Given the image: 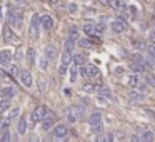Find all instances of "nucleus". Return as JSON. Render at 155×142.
<instances>
[{"label": "nucleus", "mask_w": 155, "mask_h": 142, "mask_svg": "<svg viewBox=\"0 0 155 142\" xmlns=\"http://www.w3.org/2000/svg\"><path fill=\"white\" fill-rule=\"evenodd\" d=\"M8 24L12 27H20L22 25V12H17L14 8L8 10Z\"/></svg>", "instance_id": "nucleus-3"}, {"label": "nucleus", "mask_w": 155, "mask_h": 142, "mask_svg": "<svg viewBox=\"0 0 155 142\" xmlns=\"http://www.w3.org/2000/svg\"><path fill=\"white\" fill-rule=\"evenodd\" d=\"M18 79H20L22 85H23L25 89H32L33 79H32V74H30L29 70H20V74H18Z\"/></svg>", "instance_id": "nucleus-4"}, {"label": "nucleus", "mask_w": 155, "mask_h": 142, "mask_svg": "<svg viewBox=\"0 0 155 142\" xmlns=\"http://www.w3.org/2000/svg\"><path fill=\"white\" fill-rule=\"evenodd\" d=\"M129 99L132 100V102H144V100H145V95L138 94V92H130V94H129Z\"/></svg>", "instance_id": "nucleus-18"}, {"label": "nucleus", "mask_w": 155, "mask_h": 142, "mask_svg": "<svg viewBox=\"0 0 155 142\" xmlns=\"http://www.w3.org/2000/svg\"><path fill=\"white\" fill-rule=\"evenodd\" d=\"M153 131H155V125H153Z\"/></svg>", "instance_id": "nucleus-52"}, {"label": "nucleus", "mask_w": 155, "mask_h": 142, "mask_svg": "<svg viewBox=\"0 0 155 142\" xmlns=\"http://www.w3.org/2000/svg\"><path fill=\"white\" fill-rule=\"evenodd\" d=\"M75 114H77V117H79V120H82L83 119V107L82 106H77L75 107Z\"/></svg>", "instance_id": "nucleus-36"}, {"label": "nucleus", "mask_w": 155, "mask_h": 142, "mask_svg": "<svg viewBox=\"0 0 155 142\" xmlns=\"http://www.w3.org/2000/svg\"><path fill=\"white\" fill-rule=\"evenodd\" d=\"M80 75H88V70H87V67H83V65H80Z\"/></svg>", "instance_id": "nucleus-44"}, {"label": "nucleus", "mask_w": 155, "mask_h": 142, "mask_svg": "<svg viewBox=\"0 0 155 142\" xmlns=\"http://www.w3.org/2000/svg\"><path fill=\"white\" fill-rule=\"evenodd\" d=\"M97 92L100 95H104V97H107V99H112V92H110V89H108V87H105V85H98Z\"/></svg>", "instance_id": "nucleus-19"}, {"label": "nucleus", "mask_w": 155, "mask_h": 142, "mask_svg": "<svg viewBox=\"0 0 155 142\" xmlns=\"http://www.w3.org/2000/svg\"><path fill=\"white\" fill-rule=\"evenodd\" d=\"M132 45H134V49L137 52H140V50H145V44L142 42V40H137V39H134L132 40Z\"/></svg>", "instance_id": "nucleus-26"}, {"label": "nucleus", "mask_w": 155, "mask_h": 142, "mask_svg": "<svg viewBox=\"0 0 155 142\" xmlns=\"http://www.w3.org/2000/svg\"><path fill=\"white\" fill-rule=\"evenodd\" d=\"M45 114H47V107H45V106H39V107H35V109L32 110L30 119H32V122H40V120H43Z\"/></svg>", "instance_id": "nucleus-5"}, {"label": "nucleus", "mask_w": 155, "mask_h": 142, "mask_svg": "<svg viewBox=\"0 0 155 142\" xmlns=\"http://www.w3.org/2000/svg\"><path fill=\"white\" fill-rule=\"evenodd\" d=\"M110 7L115 12H123L127 8V0H110Z\"/></svg>", "instance_id": "nucleus-10"}, {"label": "nucleus", "mask_w": 155, "mask_h": 142, "mask_svg": "<svg viewBox=\"0 0 155 142\" xmlns=\"http://www.w3.org/2000/svg\"><path fill=\"white\" fill-rule=\"evenodd\" d=\"M27 58H29L30 64L35 60V50H33V49H29V50H27Z\"/></svg>", "instance_id": "nucleus-33"}, {"label": "nucleus", "mask_w": 155, "mask_h": 142, "mask_svg": "<svg viewBox=\"0 0 155 142\" xmlns=\"http://www.w3.org/2000/svg\"><path fill=\"white\" fill-rule=\"evenodd\" d=\"M0 97H4V99H14V97H15V89H14V87H4V89H0Z\"/></svg>", "instance_id": "nucleus-12"}, {"label": "nucleus", "mask_w": 155, "mask_h": 142, "mask_svg": "<svg viewBox=\"0 0 155 142\" xmlns=\"http://www.w3.org/2000/svg\"><path fill=\"white\" fill-rule=\"evenodd\" d=\"M127 85L132 89H138V85H140V77H138V74H132V75L127 77Z\"/></svg>", "instance_id": "nucleus-11"}, {"label": "nucleus", "mask_w": 155, "mask_h": 142, "mask_svg": "<svg viewBox=\"0 0 155 142\" xmlns=\"http://www.w3.org/2000/svg\"><path fill=\"white\" fill-rule=\"evenodd\" d=\"M145 82H147V85H150V87H155V75L147 74V75H145Z\"/></svg>", "instance_id": "nucleus-31"}, {"label": "nucleus", "mask_w": 155, "mask_h": 142, "mask_svg": "<svg viewBox=\"0 0 155 142\" xmlns=\"http://www.w3.org/2000/svg\"><path fill=\"white\" fill-rule=\"evenodd\" d=\"M67 67H69V65H64V64H62V65L58 67V74H60V75H64V74L67 72Z\"/></svg>", "instance_id": "nucleus-43"}, {"label": "nucleus", "mask_w": 155, "mask_h": 142, "mask_svg": "<svg viewBox=\"0 0 155 142\" xmlns=\"http://www.w3.org/2000/svg\"><path fill=\"white\" fill-rule=\"evenodd\" d=\"M129 10H130V15H132V17H137V7H135V5H130Z\"/></svg>", "instance_id": "nucleus-41"}, {"label": "nucleus", "mask_w": 155, "mask_h": 142, "mask_svg": "<svg viewBox=\"0 0 155 142\" xmlns=\"http://www.w3.org/2000/svg\"><path fill=\"white\" fill-rule=\"evenodd\" d=\"M70 79H72V82L77 79V65L73 67V69H72V72H70Z\"/></svg>", "instance_id": "nucleus-42"}, {"label": "nucleus", "mask_w": 155, "mask_h": 142, "mask_svg": "<svg viewBox=\"0 0 155 142\" xmlns=\"http://www.w3.org/2000/svg\"><path fill=\"white\" fill-rule=\"evenodd\" d=\"M73 65L80 67V65H85V57L82 54H75L73 55Z\"/></svg>", "instance_id": "nucleus-22"}, {"label": "nucleus", "mask_w": 155, "mask_h": 142, "mask_svg": "<svg viewBox=\"0 0 155 142\" xmlns=\"http://www.w3.org/2000/svg\"><path fill=\"white\" fill-rule=\"evenodd\" d=\"M82 90L85 92V94H92V92L97 90V87H95L94 84H83L82 85Z\"/></svg>", "instance_id": "nucleus-28"}, {"label": "nucleus", "mask_w": 155, "mask_h": 142, "mask_svg": "<svg viewBox=\"0 0 155 142\" xmlns=\"http://www.w3.org/2000/svg\"><path fill=\"white\" fill-rule=\"evenodd\" d=\"M147 52H148V57H150V58H153V60H155V45H153V44H152V45H148V47H147Z\"/></svg>", "instance_id": "nucleus-35"}, {"label": "nucleus", "mask_w": 155, "mask_h": 142, "mask_svg": "<svg viewBox=\"0 0 155 142\" xmlns=\"http://www.w3.org/2000/svg\"><path fill=\"white\" fill-rule=\"evenodd\" d=\"M54 124H55V117H54V115H50V117H43V120H42V129L47 132Z\"/></svg>", "instance_id": "nucleus-14"}, {"label": "nucleus", "mask_w": 155, "mask_h": 142, "mask_svg": "<svg viewBox=\"0 0 155 142\" xmlns=\"http://www.w3.org/2000/svg\"><path fill=\"white\" fill-rule=\"evenodd\" d=\"M64 94H65V95H72V92H70V89H65Z\"/></svg>", "instance_id": "nucleus-49"}, {"label": "nucleus", "mask_w": 155, "mask_h": 142, "mask_svg": "<svg viewBox=\"0 0 155 142\" xmlns=\"http://www.w3.org/2000/svg\"><path fill=\"white\" fill-rule=\"evenodd\" d=\"M80 104H85V106H90V99H85V97H82V99H80Z\"/></svg>", "instance_id": "nucleus-47"}, {"label": "nucleus", "mask_w": 155, "mask_h": 142, "mask_svg": "<svg viewBox=\"0 0 155 142\" xmlns=\"http://www.w3.org/2000/svg\"><path fill=\"white\" fill-rule=\"evenodd\" d=\"M112 32H115V33H123L127 29H129V24L123 20V18H117V20H113L112 22Z\"/></svg>", "instance_id": "nucleus-6"}, {"label": "nucleus", "mask_w": 155, "mask_h": 142, "mask_svg": "<svg viewBox=\"0 0 155 142\" xmlns=\"http://www.w3.org/2000/svg\"><path fill=\"white\" fill-rule=\"evenodd\" d=\"M153 22H155V18H153Z\"/></svg>", "instance_id": "nucleus-53"}, {"label": "nucleus", "mask_w": 155, "mask_h": 142, "mask_svg": "<svg viewBox=\"0 0 155 142\" xmlns=\"http://www.w3.org/2000/svg\"><path fill=\"white\" fill-rule=\"evenodd\" d=\"M17 132H18V134H25V132H27V119H23V117H22V119L18 120Z\"/></svg>", "instance_id": "nucleus-20"}, {"label": "nucleus", "mask_w": 155, "mask_h": 142, "mask_svg": "<svg viewBox=\"0 0 155 142\" xmlns=\"http://www.w3.org/2000/svg\"><path fill=\"white\" fill-rule=\"evenodd\" d=\"M153 137H155V131H145L140 135V140H153Z\"/></svg>", "instance_id": "nucleus-24"}, {"label": "nucleus", "mask_w": 155, "mask_h": 142, "mask_svg": "<svg viewBox=\"0 0 155 142\" xmlns=\"http://www.w3.org/2000/svg\"><path fill=\"white\" fill-rule=\"evenodd\" d=\"M88 125L92 127L94 132H100L102 131V114L100 112H94L88 117Z\"/></svg>", "instance_id": "nucleus-1"}, {"label": "nucleus", "mask_w": 155, "mask_h": 142, "mask_svg": "<svg viewBox=\"0 0 155 142\" xmlns=\"http://www.w3.org/2000/svg\"><path fill=\"white\" fill-rule=\"evenodd\" d=\"M48 2H50V4H58L60 0H48Z\"/></svg>", "instance_id": "nucleus-51"}, {"label": "nucleus", "mask_w": 155, "mask_h": 142, "mask_svg": "<svg viewBox=\"0 0 155 142\" xmlns=\"http://www.w3.org/2000/svg\"><path fill=\"white\" fill-rule=\"evenodd\" d=\"M39 67H40L42 70H47V69H48V57H47V55H42V57H40Z\"/></svg>", "instance_id": "nucleus-25"}, {"label": "nucleus", "mask_w": 155, "mask_h": 142, "mask_svg": "<svg viewBox=\"0 0 155 142\" xmlns=\"http://www.w3.org/2000/svg\"><path fill=\"white\" fill-rule=\"evenodd\" d=\"M0 140L4 142V140H10V132L7 131V127L2 129V132H0Z\"/></svg>", "instance_id": "nucleus-30"}, {"label": "nucleus", "mask_w": 155, "mask_h": 142, "mask_svg": "<svg viewBox=\"0 0 155 142\" xmlns=\"http://www.w3.org/2000/svg\"><path fill=\"white\" fill-rule=\"evenodd\" d=\"M42 27L45 30H50L52 27H54V18H52L50 15H47V14L42 15Z\"/></svg>", "instance_id": "nucleus-13"}, {"label": "nucleus", "mask_w": 155, "mask_h": 142, "mask_svg": "<svg viewBox=\"0 0 155 142\" xmlns=\"http://www.w3.org/2000/svg\"><path fill=\"white\" fill-rule=\"evenodd\" d=\"M2 12H4V10H2V5H0V20L4 18V14H2Z\"/></svg>", "instance_id": "nucleus-50"}, {"label": "nucleus", "mask_w": 155, "mask_h": 142, "mask_svg": "<svg viewBox=\"0 0 155 142\" xmlns=\"http://www.w3.org/2000/svg\"><path fill=\"white\" fill-rule=\"evenodd\" d=\"M4 40L8 42V44H18V40L20 39H18V35L10 29V27H5L4 29Z\"/></svg>", "instance_id": "nucleus-7"}, {"label": "nucleus", "mask_w": 155, "mask_h": 142, "mask_svg": "<svg viewBox=\"0 0 155 142\" xmlns=\"http://www.w3.org/2000/svg\"><path fill=\"white\" fill-rule=\"evenodd\" d=\"M8 124H10V119H8V117H5V119H2V120H0V129H5Z\"/></svg>", "instance_id": "nucleus-38"}, {"label": "nucleus", "mask_w": 155, "mask_h": 142, "mask_svg": "<svg viewBox=\"0 0 155 142\" xmlns=\"http://www.w3.org/2000/svg\"><path fill=\"white\" fill-rule=\"evenodd\" d=\"M69 35L72 37V39H79V29L77 27H70V32H69Z\"/></svg>", "instance_id": "nucleus-34"}, {"label": "nucleus", "mask_w": 155, "mask_h": 142, "mask_svg": "<svg viewBox=\"0 0 155 142\" xmlns=\"http://www.w3.org/2000/svg\"><path fill=\"white\" fill-rule=\"evenodd\" d=\"M87 70H88V77H97L98 75V67L94 65V64H88V65H87Z\"/></svg>", "instance_id": "nucleus-23"}, {"label": "nucleus", "mask_w": 155, "mask_h": 142, "mask_svg": "<svg viewBox=\"0 0 155 142\" xmlns=\"http://www.w3.org/2000/svg\"><path fill=\"white\" fill-rule=\"evenodd\" d=\"M83 32L87 33V35L88 37H92V35H97V25H95V24H85V25H83Z\"/></svg>", "instance_id": "nucleus-15"}, {"label": "nucleus", "mask_w": 155, "mask_h": 142, "mask_svg": "<svg viewBox=\"0 0 155 142\" xmlns=\"http://www.w3.org/2000/svg\"><path fill=\"white\" fill-rule=\"evenodd\" d=\"M95 25H97V32H100V33L104 32L105 29H107V27H105V24H104V20H102L100 24H95Z\"/></svg>", "instance_id": "nucleus-40"}, {"label": "nucleus", "mask_w": 155, "mask_h": 142, "mask_svg": "<svg viewBox=\"0 0 155 142\" xmlns=\"http://www.w3.org/2000/svg\"><path fill=\"white\" fill-rule=\"evenodd\" d=\"M57 54H58V52H57V47H55V45H47V47H45V55H47V57L48 58H55V57H57Z\"/></svg>", "instance_id": "nucleus-16"}, {"label": "nucleus", "mask_w": 155, "mask_h": 142, "mask_svg": "<svg viewBox=\"0 0 155 142\" xmlns=\"http://www.w3.org/2000/svg\"><path fill=\"white\" fill-rule=\"evenodd\" d=\"M14 2H15V4H22V5H25V4H27L25 0H14Z\"/></svg>", "instance_id": "nucleus-48"}, {"label": "nucleus", "mask_w": 155, "mask_h": 142, "mask_svg": "<svg viewBox=\"0 0 155 142\" xmlns=\"http://www.w3.org/2000/svg\"><path fill=\"white\" fill-rule=\"evenodd\" d=\"M97 2L100 5H104V7H108V5H110V0H97Z\"/></svg>", "instance_id": "nucleus-45"}, {"label": "nucleus", "mask_w": 155, "mask_h": 142, "mask_svg": "<svg viewBox=\"0 0 155 142\" xmlns=\"http://www.w3.org/2000/svg\"><path fill=\"white\" fill-rule=\"evenodd\" d=\"M79 45L80 47H92V42H90V39H80Z\"/></svg>", "instance_id": "nucleus-32"}, {"label": "nucleus", "mask_w": 155, "mask_h": 142, "mask_svg": "<svg viewBox=\"0 0 155 142\" xmlns=\"http://www.w3.org/2000/svg\"><path fill=\"white\" fill-rule=\"evenodd\" d=\"M8 107H10V99H4V100L0 102V112L8 110Z\"/></svg>", "instance_id": "nucleus-29"}, {"label": "nucleus", "mask_w": 155, "mask_h": 142, "mask_svg": "<svg viewBox=\"0 0 155 142\" xmlns=\"http://www.w3.org/2000/svg\"><path fill=\"white\" fill-rule=\"evenodd\" d=\"M148 40H150V44L155 45V32H150V35H148Z\"/></svg>", "instance_id": "nucleus-46"}, {"label": "nucleus", "mask_w": 155, "mask_h": 142, "mask_svg": "<svg viewBox=\"0 0 155 142\" xmlns=\"http://www.w3.org/2000/svg\"><path fill=\"white\" fill-rule=\"evenodd\" d=\"M73 47H75V39H72V37L65 39V42H64V49H65V50L72 52V50H73Z\"/></svg>", "instance_id": "nucleus-21"}, {"label": "nucleus", "mask_w": 155, "mask_h": 142, "mask_svg": "<svg viewBox=\"0 0 155 142\" xmlns=\"http://www.w3.org/2000/svg\"><path fill=\"white\" fill-rule=\"evenodd\" d=\"M67 10H69L70 14H75V12H77V5H75V4H72V2H70V4L67 5Z\"/></svg>", "instance_id": "nucleus-39"}, {"label": "nucleus", "mask_w": 155, "mask_h": 142, "mask_svg": "<svg viewBox=\"0 0 155 142\" xmlns=\"http://www.w3.org/2000/svg\"><path fill=\"white\" fill-rule=\"evenodd\" d=\"M69 135V127L65 124H58V125H55V129H54V137L55 139H65Z\"/></svg>", "instance_id": "nucleus-8"}, {"label": "nucleus", "mask_w": 155, "mask_h": 142, "mask_svg": "<svg viewBox=\"0 0 155 142\" xmlns=\"http://www.w3.org/2000/svg\"><path fill=\"white\" fill-rule=\"evenodd\" d=\"M7 69H8V72H10L12 75H18V74H20V72H18V67L17 65H8Z\"/></svg>", "instance_id": "nucleus-37"}, {"label": "nucleus", "mask_w": 155, "mask_h": 142, "mask_svg": "<svg viewBox=\"0 0 155 142\" xmlns=\"http://www.w3.org/2000/svg\"><path fill=\"white\" fill-rule=\"evenodd\" d=\"M65 119L69 120V122H77V120H79V117H77V114L72 110V107H69V109L65 110Z\"/></svg>", "instance_id": "nucleus-17"}, {"label": "nucleus", "mask_w": 155, "mask_h": 142, "mask_svg": "<svg viewBox=\"0 0 155 142\" xmlns=\"http://www.w3.org/2000/svg\"><path fill=\"white\" fill-rule=\"evenodd\" d=\"M12 57H14V54H12V50H0V65H4V67H8L10 65V60Z\"/></svg>", "instance_id": "nucleus-9"}, {"label": "nucleus", "mask_w": 155, "mask_h": 142, "mask_svg": "<svg viewBox=\"0 0 155 142\" xmlns=\"http://www.w3.org/2000/svg\"><path fill=\"white\" fill-rule=\"evenodd\" d=\"M42 25V17L39 14H33L32 18H30V35L39 37V29Z\"/></svg>", "instance_id": "nucleus-2"}, {"label": "nucleus", "mask_w": 155, "mask_h": 142, "mask_svg": "<svg viewBox=\"0 0 155 142\" xmlns=\"http://www.w3.org/2000/svg\"><path fill=\"white\" fill-rule=\"evenodd\" d=\"M20 115V107H14L12 110H8V119L10 120H14V119H17V117Z\"/></svg>", "instance_id": "nucleus-27"}]
</instances>
